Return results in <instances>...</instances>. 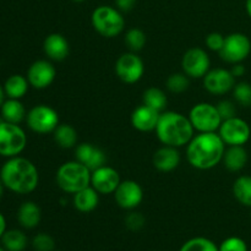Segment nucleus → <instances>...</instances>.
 Masks as SVG:
<instances>
[{"label": "nucleus", "mask_w": 251, "mask_h": 251, "mask_svg": "<svg viewBox=\"0 0 251 251\" xmlns=\"http://www.w3.org/2000/svg\"><path fill=\"white\" fill-rule=\"evenodd\" d=\"M211 60L207 51L199 47L188 49L181 59V68L184 74L191 78H203L211 70Z\"/></svg>", "instance_id": "f8f14e48"}, {"label": "nucleus", "mask_w": 251, "mask_h": 251, "mask_svg": "<svg viewBox=\"0 0 251 251\" xmlns=\"http://www.w3.org/2000/svg\"><path fill=\"white\" fill-rule=\"evenodd\" d=\"M179 251H220V248L208 238L196 237L184 243Z\"/></svg>", "instance_id": "c756f323"}, {"label": "nucleus", "mask_w": 251, "mask_h": 251, "mask_svg": "<svg viewBox=\"0 0 251 251\" xmlns=\"http://www.w3.org/2000/svg\"><path fill=\"white\" fill-rule=\"evenodd\" d=\"M218 248L220 251H248L247 243L239 237L227 238Z\"/></svg>", "instance_id": "f704fd0d"}, {"label": "nucleus", "mask_w": 251, "mask_h": 251, "mask_svg": "<svg viewBox=\"0 0 251 251\" xmlns=\"http://www.w3.org/2000/svg\"><path fill=\"white\" fill-rule=\"evenodd\" d=\"M194 129L189 117L178 112H162L158 124L156 126V135L159 141L166 146L183 147L194 137Z\"/></svg>", "instance_id": "7ed1b4c3"}, {"label": "nucleus", "mask_w": 251, "mask_h": 251, "mask_svg": "<svg viewBox=\"0 0 251 251\" xmlns=\"http://www.w3.org/2000/svg\"><path fill=\"white\" fill-rule=\"evenodd\" d=\"M29 82L27 77L19 75H11L4 83V91L7 98H12V100H21L25 97L28 91Z\"/></svg>", "instance_id": "393cba45"}, {"label": "nucleus", "mask_w": 251, "mask_h": 251, "mask_svg": "<svg viewBox=\"0 0 251 251\" xmlns=\"http://www.w3.org/2000/svg\"><path fill=\"white\" fill-rule=\"evenodd\" d=\"M98 202H100V194H98L91 185L82 189V190L77 191L76 194H74V207H75L78 212H92V211H95L96 208H97Z\"/></svg>", "instance_id": "412c9836"}, {"label": "nucleus", "mask_w": 251, "mask_h": 251, "mask_svg": "<svg viewBox=\"0 0 251 251\" xmlns=\"http://www.w3.org/2000/svg\"><path fill=\"white\" fill-rule=\"evenodd\" d=\"M54 141L61 149H73L77 144V131L69 124H59L53 132Z\"/></svg>", "instance_id": "a878e982"}, {"label": "nucleus", "mask_w": 251, "mask_h": 251, "mask_svg": "<svg viewBox=\"0 0 251 251\" xmlns=\"http://www.w3.org/2000/svg\"><path fill=\"white\" fill-rule=\"evenodd\" d=\"M56 184L66 194H76L91 185V171L78 161L65 162L56 171Z\"/></svg>", "instance_id": "20e7f679"}, {"label": "nucleus", "mask_w": 251, "mask_h": 251, "mask_svg": "<svg viewBox=\"0 0 251 251\" xmlns=\"http://www.w3.org/2000/svg\"><path fill=\"white\" fill-rule=\"evenodd\" d=\"M75 159L87 167L91 172L107 163V156L100 147L83 142L76 146Z\"/></svg>", "instance_id": "f3484780"}, {"label": "nucleus", "mask_w": 251, "mask_h": 251, "mask_svg": "<svg viewBox=\"0 0 251 251\" xmlns=\"http://www.w3.org/2000/svg\"><path fill=\"white\" fill-rule=\"evenodd\" d=\"M217 107L218 113H220L222 120L230 119V118L237 117V108H235V104L232 102V100H223L221 102H218L216 104Z\"/></svg>", "instance_id": "c9c22d12"}, {"label": "nucleus", "mask_w": 251, "mask_h": 251, "mask_svg": "<svg viewBox=\"0 0 251 251\" xmlns=\"http://www.w3.org/2000/svg\"><path fill=\"white\" fill-rule=\"evenodd\" d=\"M91 22L95 31L105 38H114L119 36L125 27L123 12L109 5H100L96 7L91 15Z\"/></svg>", "instance_id": "39448f33"}, {"label": "nucleus", "mask_w": 251, "mask_h": 251, "mask_svg": "<svg viewBox=\"0 0 251 251\" xmlns=\"http://www.w3.org/2000/svg\"><path fill=\"white\" fill-rule=\"evenodd\" d=\"M161 113L152 108L147 107L142 103V105L137 107L131 114V125L136 130L141 132H150L156 130L158 124Z\"/></svg>", "instance_id": "a211bd4d"}, {"label": "nucleus", "mask_w": 251, "mask_h": 251, "mask_svg": "<svg viewBox=\"0 0 251 251\" xmlns=\"http://www.w3.org/2000/svg\"><path fill=\"white\" fill-rule=\"evenodd\" d=\"M117 76L124 83L139 82L145 73V65L142 59L134 51H127L122 54L115 63Z\"/></svg>", "instance_id": "9b49d317"}, {"label": "nucleus", "mask_w": 251, "mask_h": 251, "mask_svg": "<svg viewBox=\"0 0 251 251\" xmlns=\"http://www.w3.org/2000/svg\"><path fill=\"white\" fill-rule=\"evenodd\" d=\"M190 85L189 76L184 73H176L172 74L167 78V88L172 93H183L185 92Z\"/></svg>", "instance_id": "2f4dec72"}, {"label": "nucleus", "mask_w": 251, "mask_h": 251, "mask_svg": "<svg viewBox=\"0 0 251 251\" xmlns=\"http://www.w3.org/2000/svg\"><path fill=\"white\" fill-rule=\"evenodd\" d=\"M180 153H179L176 147L166 146L157 150L153 153V166L157 171L163 172V173H168V172L174 171L180 164Z\"/></svg>", "instance_id": "aec40b11"}, {"label": "nucleus", "mask_w": 251, "mask_h": 251, "mask_svg": "<svg viewBox=\"0 0 251 251\" xmlns=\"http://www.w3.org/2000/svg\"><path fill=\"white\" fill-rule=\"evenodd\" d=\"M0 251H7V250H6V249H5V248H4V247H2V248H1V247H0Z\"/></svg>", "instance_id": "49530a36"}, {"label": "nucleus", "mask_w": 251, "mask_h": 251, "mask_svg": "<svg viewBox=\"0 0 251 251\" xmlns=\"http://www.w3.org/2000/svg\"><path fill=\"white\" fill-rule=\"evenodd\" d=\"M120 181L122 180H120V176L117 169L107 164L91 172V186L100 195L114 194Z\"/></svg>", "instance_id": "4468645a"}, {"label": "nucleus", "mask_w": 251, "mask_h": 251, "mask_svg": "<svg viewBox=\"0 0 251 251\" xmlns=\"http://www.w3.org/2000/svg\"><path fill=\"white\" fill-rule=\"evenodd\" d=\"M233 97L242 107H251V85L248 82H239L233 88Z\"/></svg>", "instance_id": "473e14b6"}, {"label": "nucleus", "mask_w": 251, "mask_h": 251, "mask_svg": "<svg viewBox=\"0 0 251 251\" xmlns=\"http://www.w3.org/2000/svg\"><path fill=\"white\" fill-rule=\"evenodd\" d=\"M0 179L6 189L16 194H29L34 191L39 183L37 167L24 157H11L0 169Z\"/></svg>", "instance_id": "f03ea898"}, {"label": "nucleus", "mask_w": 251, "mask_h": 251, "mask_svg": "<svg viewBox=\"0 0 251 251\" xmlns=\"http://www.w3.org/2000/svg\"><path fill=\"white\" fill-rule=\"evenodd\" d=\"M1 115L4 122L12 123V124H20L24 119H26V109L24 104L20 102V100H5L0 107Z\"/></svg>", "instance_id": "b1692460"}, {"label": "nucleus", "mask_w": 251, "mask_h": 251, "mask_svg": "<svg viewBox=\"0 0 251 251\" xmlns=\"http://www.w3.org/2000/svg\"><path fill=\"white\" fill-rule=\"evenodd\" d=\"M251 51V42L245 34L230 33L226 37L225 44L220 51L221 59L229 64H238L244 61Z\"/></svg>", "instance_id": "9d476101"}, {"label": "nucleus", "mask_w": 251, "mask_h": 251, "mask_svg": "<svg viewBox=\"0 0 251 251\" xmlns=\"http://www.w3.org/2000/svg\"><path fill=\"white\" fill-rule=\"evenodd\" d=\"M26 122L32 131L37 134H49L54 132L59 125V114L49 105L38 104L27 113Z\"/></svg>", "instance_id": "6e6552de"}, {"label": "nucleus", "mask_w": 251, "mask_h": 251, "mask_svg": "<svg viewBox=\"0 0 251 251\" xmlns=\"http://www.w3.org/2000/svg\"><path fill=\"white\" fill-rule=\"evenodd\" d=\"M125 43L130 51L137 53V51L142 50L146 44V34L142 29L136 28V27L127 29L126 34H125Z\"/></svg>", "instance_id": "7c9ffc66"}, {"label": "nucleus", "mask_w": 251, "mask_h": 251, "mask_svg": "<svg viewBox=\"0 0 251 251\" xmlns=\"http://www.w3.org/2000/svg\"><path fill=\"white\" fill-rule=\"evenodd\" d=\"M245 7H247V12L251 19V0H247V2H245Z\"/></svg>", "instance_id": "37998d69"}, {"label": "nucleus", "mask_w": 251, "mask_h": 251, "mask_svg": "<svg viewBox=\"0 0 251 251\" xmlns=\"http://www.w3.org/2000/svg\"><path fill=\"white\" fill-rule=\"evenodd\" d=\"M27 145V136L19 124L0 123V156L16 157L21 153Z\"/></svg>", "instance_id": "423d86ee"}, {"label": "nucleus", "mask_w": 251, "mask_h": 251, "mask_svg": "<svg viewBox=\"0 0 251 251\" xmlns=\"http://www.w3.org/2000/svg\"><path fill=\"white\" fill-rule=\"evenodd\" d=\"M71 1H74V2H83V1H85V0H71Z\"/></svg>", "instance_id": "a18cd8bd"}, {"label": "nucleus", "mask_w": 251, "mask_h": 251, "mask_svg": "<svg viewBox=\"0 0 251 251\" xmlns=\"http://www.w3.org/2000/svg\"><path fill=\"white\" fill-rule=\"evenodd\" d=\"M186 146V159L199 171L215 168L223 161L226 152V144L218 132H199Z\"/></svg>", "instance_id": "f257e3e1"}, {"label": "nucleus", "mask_w": 251, "mask_h": 251, "mask_svg": "<svg viewBox=\"0 0 251 251\" xmlns=\"http://www.w3.org/2000/svg\"><path fill=\"white\" fill-rule=\"evenodd\" d=\"M42 218V211L33 201H26L22 203L17 211V220L21 227L26 229H33L39 225Z\"/></svg>", "instance_id": "4be33fe9"}, {"label": "nucleus", "mask_w": 251, "mask_h": 251, "mask_svg": "<svg viewBox=\"0 0 251 251\" xmlns=\"http://www.w3.org/2000/svg\"><path fill=\"white\" fill-rule=\"evenodd\" d=\"M233 195L242 205L251 207V176H242L233 184Z\"/></svg>", "instance_id": "c85d7f7f"}, {"label": "nucleus", "mask_w": 251, "mask_h": 251, "mask_svg": "<svg viewBox=\"0 0 251 251\" xmlns=\"http://www.w3.org/2000/svg\"><path fill=\"white\" fill-rule=\"evenodd\" d=\"M189 119L194 129L199 132H216L222 124V118L217 107L211 103H198L189 113Z\"/></svg>", "instance_id": "0eeeda50"}, {"label": "nucleus", "mask_w": 251, "mask_h": 251, "mask_svg": "<svg viewBox=\"0 0 251 251\" xmlns=\"http://www.w3.org/2000/svg\"><path fill=\"white\" fill-rule=\"evenodd\" d=\"M142 103L146 104L147 107L162 113L166 109L167 103H168V98H167L166 92H164L163 90H161V88L150 87L144 92V96H142Z\"/></svg>", "instance_id": "bb28decb"}, {"label": "nucleus", "mask_w": 251, "mask_h": 251, "mask_svg": "<svg viewBox=\"0 0 251 251\" xmlns=\"http://www.w3.org/2000/svg\"><path fill=\"white\" fill-rule=\"evenodd\" d=\"M32 247H33L34 251H54L55 242L49 234L39 233L32 239Z\"/></svg>", "instance_id": "72a5a7b5"}, {"label": "nucleus", "mask_w": 251, "mask_h": 251, "mask_svg": "<svg viewBox=\"0 0 251 251\" xmlns=\"http://www.w3.org/2000/svg\"><path fill=\"white\" fill-rule=\"evenodd\" d=\"M5 232H6V220H5L4 215L0 212V239H1Z\"/></svg>", "instance_id": "a19ab883"}, {"label": "nucleus", "mask_w": 251, "mask_h": 251, "mask_svg": "<svg viewBox=\"0 0 251 251\" xmlns=\"http://www.w3.org/2000/svg\"><path fill=\"white\" fill-rule=\"evenodd\" d=\"M5 91H4V87H2L1 85H0V107L2 105V103L5 102Z\"/></svg>", "instance_id": "79ce46f5"}, {"label": "nucleus", "mask_w": 251, "mask_h": 251, "mask_svg": "<svg viewBox=\"0 0 251 251\" xmlns=\"http://www.w3.org/2000/svg\"><path fill=\"white\" fill-rule=\"evenodd\" d=\"M145 223H146V220H145L144 215H141L140 212H130L125 217V226H126L127 229L132 230V232L142 229Z\"/></svg>", "instance_id": "e433bc0d"}, {"label": "nucleus", "mask_w": 251, "mask_h": 251, "mask_svg": "<svg viewBox=\"0 0 251 251\" xmlns=\"http://www.w3.org/2000/svg\"><path fill=\"white\" fill-rule=\"evenodd\" d=\"M0 240L7 251H24L28 243L26 234L20 229L6 230Z\"/></svg>", "instance_id": "cd10ccee"}, {"label": "nucleus", "mask_w": 251, "mask_h": 251, "mask_svg": "<svg viewBox=\"0 0 251 251\" xmlns=\"http://www.w3.org/2000/svg\"><path fill=\"white\" fill-rule=\"evenodd\" d=\"M56 76L55 66L49 60H37L31 64L27 70V80L29 86L36 90H44L54 82Z\"/></svg>", "instance_id": "dca6fc26"}, {"label": "nucleus", "mask_w": 251, "mask_h": 251, "mask_svg": "<svg viewBox=\"0 0 251 251\" xmlns=\"http://www.w3.org/2000/svg\"><path fill=\"white\" fill-rule=\"evenodd\" d=\"M218 135L227 146H244L250 139L249 124L242 118H230L223 120L218 129Z\"/></svg>", "instance_id": "1a4fd4ad"}, {"label": "nucleus", "mask_w": 251, "mask_h": 251, "mask_svg": "<svg viewBox=\"0 0 251 251\" xmlns=\"http://www.w3.org/2000/svg\"><path fill=\"white\" fill-rule=\"evenodd\" d=\"M137 0H115V7L122 12H129L136 5Z\"/></svg>", "instance_id": "58836bf2"}, {"label": "nucleus", "mask_w": 251, "mask_h": 251, "mask_svg": "<svg viewBox=\"0 0 251 251\" xmlns=\"http://www.w3.org/2000/svg\"><path fill=\"white\" fill-rule=\"evenodd\" d=\"M4 184H2V181H1V179H0V200H1V198H2V195H4Z\"/></svg>", "instance_id": "c03bdc74"}, {"label": "nucleus", "mask_w": 251, "mask_h": 251, "mask_svg": "<svg viewBox=\"0 0 251 251\" xmlns=\"http://www.w3.org/2000/svg\"><path fill=\"white\" fill-rule=\"evenodd\" d=\"M230 73L233 74L234 77H240V76H243L245 74L244 65H242V63L233 64V68L230 69Z\"/></svg>", "instance_id": "ea45409f"}, {"label": "nucleus", "mask_w": 251, "mask_h": 251, "mask_svg": "<svg viewBox=\"0 0 251 251\" xmlns=\"http://www.w3.org/2000/svg\"><path fill=\"white\" fill-rule=\"evenodd\" d=\"M226 37L223 36L220 32H212V33L207 34L206 37V46L210 50L218 51L220 53L221 49H222L223 44H225Z\"/></svg>", "instance_id": "4c0bfd02"}, {"label": "nucleus", "mask_w": 251, "mask_h": 251, "mask_svg": "<svg viewBox=\"0 0 251 251\" xmlns=\"http://www.w3.org/2000/svg\"><path fill=\"white\" fill-rule=\"evenodd\" d=\"M114 199L118 206L124 210H135L144 200V190L135 180H123L114 191Z\"/></svg>", "instance_id": "2eb2a0df"}, {"label": "nucleus", "mask_w": 251, "mask_h": 251, "mask_svg": "<svg viewBox=\"0 0 251 251\" xmlns=\"http://www.w3.org/2000/svg\"><path fill=\"white\" fill-rule=\"evenodd\" d=\"M234 86L235 77L230 73V70H227V69H212L203 76V87L211 95H226L232 91Z\"/></svg>", "instance_id": "ddd939ff"}, {"label": "nucleus", "mask_w": 251, "mask_h": 251, "mask_svg": "<svg viewBox=\"0 0 251 251\" xmlns=\"http://www.w3.org/2000/svg\"><path fill=\"white\" fill-rule=\"evenodd\" d=\"M44 54L53 61H63L68 58L70 53L69 42L63 34L50 33L46 37L43 42Z\"/></svg>", "instance_id": "6ab92c4d"}, {"label": "nucleus", "mask_w": 251, "mask_h": 251, "mask_svg": "<svg viewBox=\"0 0 251 251\" xmlns=\"http://www.w3.org/2000/svg\"><path fill=\"white\" fill-rule=\"evenodd\" d=\"M226 168L229 172H240L248 163V152L244 146H229L223 156Z\"/></svg>", "instance_id": "5701e85b"}]
</instances>
